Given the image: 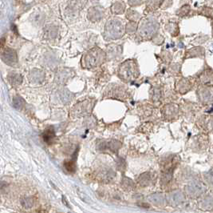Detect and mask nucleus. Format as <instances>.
Returning <instances> with one entry per match:
<instances>
[{
  "instance_id": "nucleus-9",
  "label": "nucleus",
  "mask_w": 213,
  "mask_h": 213,
  "mask_svg": "<svg viewBox=\"0 0 213 213\" xmlns=\"http://www.w3.org/2000/svg\"><path fill=\"white\" fill-rule=\"evenodd\" d=\"M76 159H77V152L74 153L71 159L69 160L64 162L63 166L65 168V171H67L69 173H74L76 171L77 165H76Z\"/></svg>"
},
{
  "instance_id": "nucleus-2",
  "label": "nucleus",
  "mask_w": 213,
  "mask_h": 213,
  "mask_svg": "<svg viewBox=\"0 0 213 213\" xmlns=\"http://www.w3.org/2000/svg\"><path fill=\"white\" fill-rule=\"evenodd\" d=\"M95 101L93 99H85L76 103L70 111V115L74 118L82 117L90 115L93 110Z\"/></svg>"
},
{
  "instance_id": "nucleus-7",
  "label": "nucleus",
  "mask_w": 213,
  "mask_h": 213,
  "mask_svg": "<svg viewBox=\"0 0 213 213\" xmlns=\"http://www.w3.org/2000/svg\"><path fill=\"white\" fill-rule=\"evenodd\" d=\"M126 94H127V91L124 87H121L120 85H113L105 91V96L120 99L125 98Z\"/></svg>"
},
{
  "instance_id": "nucleus-11",
  "label": "nucleus",
  "mask_w": 213,
  "mask_h": 213,
  "mask_svg": "<svg viewBox=\"0 0 213 213\" xmlns=\"http://www.w3.org/2000/svg\"><path fill=\"white\" fill-rule=\"evenodd\" d=\"M30 79L33 82L40 83L45 79L44 73L41 70H33L30 73Z\"/></svg>"
},
{
  "instance_id": "nucleus-12",
  "label": "nucleus",
  "mask_w": 213,
  "mask_h": 213,
  "mask_svg": "<svg viewBox=\"0 0 213 213\" xmlns=\"http://www.w3.org/2000/svg\"><path fill=\"white\" fill-rule=\"evenodd\" d=\"M12 104L14 108H16L18 110H22L24 108V106L26 105V101L22 98L21 96H17L13 98Z\"/></svg>"
},
{
  "instance_id": "nucleus-13",
  "label": "nucleus",
  "mask_w": 213,
  "mask_h": 213,
  "mask_svg": "<svg viewBox=\"0 0 213 213\" xmlns=\"http://www.w3.org/2000/svg\"><path fill=\"white\" fill-rule=\"evenodd\" d=\"M35 199L33 197H27L24 199L23 201H22V204L24 208H30L34 206L35 204Z\"/></svg>"
},
{
  "instance_id": "nucleus-4",
  "label": "nucleus",
  "mask_w": 213,
  "mask_h": 213,
  "mask_svg": "<svg viewBox=\"0 0 213 213\" xmlns=\"http://www.w3.org/2000/svg\"><path fill=\"white\" fill-rule=\"evenodd\" d=\"M120 148V143L116 140H101L97 144V148L101 152H116Z\"/></svg>"
},
{
  "instance_id": "nucleus-6",
  "label": "nucleus",
  "mask_w": 213,
  "mask_h": 213,
  "mask_svg": "<svg viewBox=\"0 0 213 213\" xmlns=\"http://www.w3.org/2000/svg\"><path fill=\"white\" fill-rule=\"evenodd\" d=\"M115 174L113 172V171L107 168L97 169L93 174V177L94 180L104 183H108L109 181L112 180Z\"/></svg>"
},
{
  "instance_id": "nucleus-10",
  "label": "nucleus",
  "mask_w": 213,
  "mask_h": 213,
  "mask_svg": "<svg viewBox=\"0 0 213 213\" xmlns=\"http://www.w3.org/2000/svg\"><path fill=\"white\" fill-rule=\"evenodd\" d=\"M7 80L12 86L17 87L23 83V76L19 73L11 72L7 75Z\"/></svg>"
},
{
  "instance_id": "nucleus-8",
  "label": "nucleus",
  "mask_w": 213,
  "mask_h": 213,
  "mask_svg": "<svg viewBox=\"0 0 213 213\" xmlns=\"http://www.w3.org/2000/svg\"><path fill=\"white\" fill-rule=\"evenodd\" d=\"M55 131L53 129V127H49L44 131L43 134H42V138L44 140L45 143H47V144H51L53 143V141L55 139Z\"/></svg>"
},
{
  "instance_id": "nucleus-5",
  "label": "nucleus",
  "mask_w": 213,
  "mask_h": 213,
  "mask_svg": "<svg viewBox=\"0 0 213 213\" xmlns=\"http://www.w3.org/2000/svg\"><path fill=\"white\" fill-rule=\"evenodd\" d=\"M1 59L6 64L14 67L18 63V56L16 52L11 48H5L1 53Z\"/></svg>"
},
{
  "instance_id": "nucleus-1",
  "label": "nucleus",
  "mask_w": 213,
  "mask_h": 213,
  "mask_svg": "<svg viewBox=\"0 0 213 213\" xmlns=\"http://www.w3.org/2000/svg\"><path fill=\"white\" fill-rule=\"evenodd\" d=\"M139 71L133 61H127L120 65L118 70L119 77L125 82H129L137 78Z\"/></svg>"
},
{
  "instance_id": "nucleus-3",
  "label": "nucleus",
  "mask_w": 213,
  "mask_h": 213,
  "mask_svg": "<svg viewBox=\"0 0 213 213\" xmlns=\"http://www.w3.org/2000/svg\"><path fill=\"white\" fill-rule=\"evenodd\" d=\"M105 60L104 53L100 50H92L82 59V66L86 68H93L101 65Z\"/></svg>"
}]
</instances>
